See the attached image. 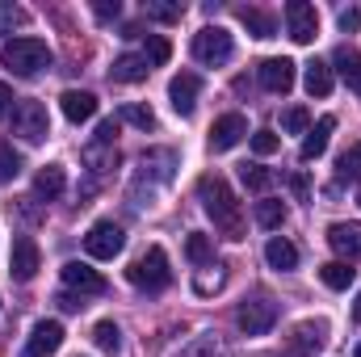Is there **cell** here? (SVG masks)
I'll list each match as a JSON object with an SVG mask.
<instances>
[{
	"label": "cell",
	"instance_id": "1",
	"mask_svg": "<svg viewBox=\"0 0 361 357\" xmlns=\"http://www.w3.org/2000/svg\"><path fill=\"white\" fill-rule=\"evenodd\" d=\"M197 198H202V210L214 219V227L227 240H244V206L231 193V185H227L223 173H206V177L197 181Z\"/></svg>",
	"mask_w": 361,
	"mask_h": 357
},
{
	"label": "cell",
	"instance_id": "2",
	"mask_svg": "<svg viewBox=\"0 0 361 357\" xmlns=\"http://www.w3.org/2000/svg\"><path fill=\"white\" fill-rule=\"evenodd\" d=\"M0 63L13 76H38L42 68H51V47L42 38H8L0 51Z\"/></svg>",
	"mask_w": 361,
	"mask_h": 357
},
{
	"label": "cell",
	"instance_id": "3",
	"mask_svg": "<svg viewBox=\"0 0 361 357\" xmlns=\"http://www.w3.org/2000/svg\"><path fill=\"white\" fill-rule=\"evenodd\" d=\"M126 277H130V286H139V290H147V294H156V290H164L169 282H173V269H169V253L160 248V244H152L135 265L126 269Z\"/></svg>",
	"mask_w": 361,
	"mask_h": 357
},
{
	"label": "cell",
	"instance_id": "4",
	"mask_svg": "<svg viewBox=\"0 0 361 357\" xmlns=\"http://www.w3.org/2000/svg\"><path fill=\"white\" fill-rule=\"evenodd\" d=\"M231 55H235V42H231V34H227L223 25H206L202 34H193V59H197V63L219 68V63H227Z\"/></svg>",
	"mask_w": 361,
	"mask_h": 357
},
{
	"label": "cell",
	"instance_id": "5",
	"mask_svg": "<svg viewBox=\"0 0 361 357\" xmlns=\"http://www.w3.org/2000/svg\"><path fill=\"white\" fill-rule=\"evenodd\" d=\"M122 248H126V231L118 223H109V219L92 223L89 236H85V253H89L92 261H114Z\"/></svg>",
	"mask_w": 361,
	"mask_h": 357
},
{
	"label": "cell",
	"instance_id": "6",
	"mask_svg": "<svg viewBox=\"0 0 361 357\" xmlns=\"http://www.w3.org/2000/svg\"><path fill=\"white\" fill-rule=\"evenodd\" d=\"M13 135H21L25 143H42L51 135V118H47V105L42 101H21L13 109Z\"/></svg>",
	"mask_w": 361,
	"mask_h": 357
},
{
	"label": "cell",
	"instance_id": "7",
	"mask_svg": "<svg viewBox=\"0 0 361 357\" xmlns=\"http://www.w3.org/2000/svg\"><path fill=\"white\" fill-rule=\"evenodd\" d=\"M286 30H290V38H294L298 47L315 42V34H319V13H315V4L290 0V4H286Z\"/></svg>",
	"mask_w": 361,
	"mask_h": 357
},
{
	"label": "cell",
	"instance_id": "8",
	"mask_svg": "<svg viewBox=\"0 0 361 357\" xmlns=\"http://www.w3.org/2000/svg\"><path fill=\"white\" fill-rule=\"evenodd\" d=\"M235 324H240V332H248V337H265L273 324H277V303H273V298H252V303H244V307L235 311Z\"/></svg>",
	"mask_w": 361,
	"mask_h": 357
},
{
	"label": "cell",
	"instance_id": "9",
	"mask_svg": "<svg viewBox=\"0 0 361 357\" xmlns=\"http://www.w3.org/2000/svg\"><path fill=\"white\" fill-rule=\"evenodd\" d=\"M38 265H42L38 244H34L30 236H17V240H13V253H8V273H13V282H34Z\"/></svg>",
	"mask_w": 361,
	"mask_h": 357
},
{
	"label": "cell",
	"instance_id": "10",
	"mask_svg": "<svg viewBox=\"0 0 361 357\" xmlns=\"http://www.w3.org/2000/svg\"><path fill=\"white\" fill-rule=\"evenodd\" d=\"M63 349V324L59 320H38L34 332H30V345H25V357H51Z\"/></svg>",
	"mask_w": 361,
	"mask_h": 357
},
{
	"label": "cell",
	"instance_id": "11",
	"mask_svg": "<svg viewBox=\"0 0 361 357\" xmlns=\"http://www.w3.org/2000/svg\"><path fill=\"white\" fill-rule=\"evenodd\" d=\"M63 286L76 290V294H105V290H109V282H105L92 265H85V261H68V265H63Z\"/></svg>",
	"mask_w": 361,
	"mask_h": 357
},
{
	"label": "cell",
	"instance_id": "12",
	"mask_svg": "<svg viewBox=\"0 0 361 357\" xmlns=\"http://www.w3.org/2000/svg\"><path fill=\"white\" fill-rule=\"evenodd\" d=\"M248 135V122L244 114H223L214 126H210V152H231L240 139Z\"/></svg>",
	"mask_w": 361,
	"mask_h": 357
},
{
	"label": "cell",
	"instance_id": "13",
	"mask_svg": "<svg viewBox=\"0 0 361 357\" xmlns=\"http://www.w3.org/2000/svg\"><path fill=\"white\" fill-rule=\"evenodd\" d=\"M294 76H298V68H294V59H286V55L261 63V85L269 92H281V97H286V92L294 89Z\"/></svg>",
	"mask_w": 361,
	"mask_h": 357
},
{
	"label": "cell",
	"instance_id": "14",
	"mask_svg": "<svg viewBox=\"0 0 361 357\" xmlns=\"http://www.w3.org/2000/svg\"><path fill=\"white\" fill-rule=\"evenodd\" d=\"M197 92H202V80H197L193 72H180V76H173L169 97H173V109H177L180 118H189V114L197 109Z\"/></svg>",
	"mask_w": 361,
	"mask_h": 357
},
{
	"label": "cell",
	"instance_id": "15",
	"mask_svg": "<svg viewBox=\"0 0 361 357\" xmlns=\"http://www.w3.org/2000/svg\"><path fill=\"white\" fill-rule=\"evenodd\" d=\"M332 131H336V118H332V114H324V118L315 122V131H307V139H302V147H298V160H302V164L319 160V156L328 152V139H332Z\"/></svg>",
	"mask_w": 361,
	"mask_h": 357
},
{
	"label": "cell",
	"instance_id": "16",
	"mask_svg": "<svg viewBox=\"0 0 361 357\" xmlns=\"http://www.w3.org/2000/svg\"><path fill=\"white\" fill-rule=\"evenodd\" d=\"M328 244L345 261H361V223H332L328 227Z\"/></svg>",
	"mask_w": 361,
	"mask_h": 357
},
{
	"label": "cell",
	"instance_id": "17",
	"mask_svg": "<svg viewBox=\"0 0 361 357\" xmlns=\"http://www.w3.org/2000/svg\"><path fill=\"white\" fill-rule=\"evenodd\" d=\"M59 109H63V118L68 122H89V118H97V97L85 89H68L63 97H59Z\"/></svg>",
	"mask_w": 361,
	"mask_h": 357
},
{
	"label": "cell",
	"instance_id": "18",
	"mask_svg": "<svg viewBox=\"0 0 361 357\" xmlns=\"http://www.w3.org/2000/svg\"><path fill=\"white\" fill-rule=\"evenodd\" d=\"M147 72H152V63H147L143 55H118L114 68H109V80H118V85H139V80H147Z\"/></svg>",
	"mask_w": 361,
	"mask_h": 357
},
{
	"label": "cell",
	"instance_id": "19",
	"mask_svg": "<svg viewBox=\"0 0 361 357\" xmlns=\"http://www.w3.org/2000/svg\"><path fill=\"white\" fill-rule=\"evenodd\" d=\"M294 345H298L302 353H319V349L328 345V324H319V320H302V324L294 328Z\"/></svg>",
	"mask_w": 361,
	"mask_h": 357
},
{
	"label": "cell",
	"instance_id": "20",
	"mask_svg": "<svg viewBox=\"0 0 361 357\" xmlns=\"http://www.w3.org/2000/svg\"><path fill=\"white\" fill-rule=\"evenodd\" d=\"M265 261H269L277 273H290V269H298V248H294L286 236H273L269 244H265Z\"/></svg>",
	"mask_w": 361,
	"mask_h": 357
},
{
	"label": "cell",
	"instance_id": "21",
	"mask_svg": "<svg viewBox=\"0 0 361 357\" xmlns=\"http://www.w3.org/2000/svg\"><path fill=\"white\" fill-rule=\"evenodd\" d=\"M63 189H68V177H63V169H59V164L38 169V177H34V193H38L42 202H55Z\"/></svg>",
	"mask_w": 361,
	"mask_h": 357
},
{
	"label": "cell",
	"instance_id": "22",
	"mask_svg": "<svg viewBox=\"0 0 361 357\" xmlns=\"http://www.w3.org/2000/svg\"><path fill=\"white\" fill-rule=\"evenodd\" d=\"M332 63H336V72H341V80L349 85V89L361 97V55L357 51H349V47H341L336 55H332Z\"/></svg>",
	"mask_w": 361,
	"mask_h": 357
},
{
	"label": "cell",
	"instance_id": "23",
	"mask_svg": "<svg viewBox=\"0 0 361 357\" xmlns=\"http://www.w3.org/2000/svg\"><path fill=\"white\" fill-rule=\"evenodd\" d=\"M302 80H307V92H311V97H328V92H332V68L319 63V59H311Z\"/></svg>",
	"mask_w": 361,
	"mask_h": 357
},
{
	"label": "cell",
	"instance_id": "24",
	"mask_svg": "<svg viewBox=\"0 0 361 357\" xmlns=\"http://www.w3.org/2000/svg\"><path fill=\"white\" fill-rule=\"evenodd\" d=\"M353 273H357V269H349V261H328V265H319V282H324L328 290H349Z\"/></svg>",
	"mask_w": 361,
	"mask_h": 357
},
{
	"label": "cell",
	"instance_id": "25",
	"mask_svg": "<svg viewBox=\"0 0 361 357\" xmlns=\"http://www.w3.org/2000/svg\"><path fill=\"white\" fill-rule=\"evenodd\" d=\"M240 21L248 25L252 38H273L277 34V21H273L269 13H261V8H240Z\"/></svg>",
	"mask_w": 361,
	"mask_h": 357
},
{
	"label": "cell",
	"instance_id": "26",
	"mask_svg": "<svg viewBox=\"0 0 361 357\" xmlns=\"http://www.w3.org/2000/svg\"><path fill=\"white\" fill-rule=\"evenodd\" d=\"M118 122H130V126H139V131H152V126H156V114H152V105H143V101H126V105L118 109Z\"/></svg>",
	"mask_w": 361,
	"mask_h": 357
},
{
	"label": "cell",
	"instance_id": "27",
	"mask_svg": "<svg viewBox=\"0 0 361 357\" xmlns=\"http://www.w3.org/2000/svg\"><path fill=\"white\" fill-rule=\"evenodd\" d=\"M185 257H189L193 265H210V261H214V244H210V236L189 231V236H185Z\"/></svg>",
	"mask_w": 361,
	"mask_h": 357
},
{
	"label": "cell",
	"instance_id": "28",
	"mask_svg": "<svg viewBox=\"0 0 361 357\" xmlns=\"http://www.w3.org/2000/svg\"><path fill=\"white\" fill-rule=\"evenodd\" d=\"M252 214H257V223H261V227H265V231H277V227H281V223H286V206H281V202H277V198H261V202H257V210H252Z\"/></svg>",
	"mask_w": 361,
	"mask_h": 357
},
{
	"label": "cell",
	"instance_id": "29",
	"mask_svg": "<svg viewBox=\"0 0 361 357\" xmlns=\"http://www.w3.org/2000/svg\"><path fill=\"white\" fill-rule=\"evenodd\" d=\"M85 160H89V169L101 177V173H109L114 164H118V152L109 147V143H89L85 147Z\"/></svg>",
	"mask_w": 361,
	"mask_h": 357
},
{
	"label": "cell",
	"instance_id": "30",
	"mask_svg": "<svg viewBox=\"0 0 361 357\" xmlns=\"http://www.w3.org/2000/svg\"><path fill=\"white\" fill-rule=\"evenodd\" d=\"M336 181H361V143H349V152L336 160Z\"/></svg>",
	"mask_w": 361,
	"mask_h": 357
},
{
	"label": "cell",
	"instance_id": "31",
	"mask_svg": "<svg viewBox=\"0 0 361 357\" xmlns=\"http://www.w3.org/2000/svg\"><path fill=\"white\" fill-rule=\"evenodd\" d=\"M143 59H147L152 68H164V63L173 59V47H169V38H164V34H147V51H143Z\"/></svg>",
	"mask_w": 361,
	"mask_h": 357
},
{
	"label": "cell",
	"instance_id": "32",
	"mask_svg": "<svg viewBox=\"0 0 361 357\" xmlns=\"http://www.w3.org/2000/svg\"><path fill=\"white\" fill-rule=\"evenodd\" d=\"M281 131H286V135H307V131H311V114H307V105H290V109L281 114Z\"/></svg>",
	"mask_w": 361,
	"mask_h": 357
},
{
	"label": "cell",
	"instance_id": "33",
	"mask_svg": "<svg viewBox=\"0 0 361 357\" xmlns=\"http://www.w3.org/2000/svg\"><path fill=\"white\" fill-rule=\"evenodd\" d=\"M92 341H97L105 353H118V349H122V332H118V324H114V320H101V324L92 328Z\"/></svg>",
	"mask_w": 361,
	"mask_h": 357
},
{
	"label": "cell",
	"instance_id": "34",
	"mask_svg": "<svg viewBox=\"0 0 361 357\" xmlns=\"http://www.w3.org/2000/svg\"><path fill=\"white\" fill-rule=\"evenodd\" d=\"M240 181H244V189L265 193V189L273 185V173L269 169H261V164H244V169H240Z\"/></svg>",
	"mask_w": 361,
	"mask_h": 357
},
{
	"label": "cell",
	"instance_id": "35",
	"mask_svg": "<svg viewBox=\"0 0 361 357\" xmlns=\"http://www.w3.org/2000/svg\"><path fill=\"white\" fill-rule=\"evenodd\" d=\"M143 13H147L152 21H180L185 4H164V0H147V4H143Z\"/></svg>",
	"mask_w": 361,
	"mask_h": 357
},
{
	"label": "cell",
	"instance_id": "36",
	"mask_svg": "<svg viewBox=\"0 0 361 357\" xmlns=\"http://www.w3.org/2000/svg\"><path fill=\"white\" fill-rule=\"evenodd\" d=\"M17 173H21V156L13 152V143L0 139V181H13Z\"/></svg>",
	"mask_w": 361,
	"mask_h": 357
},
{
	"label": "cell",
	"instance_id": "37",
	"mask_svg": "<svg viewBox=\"0 0 361 357\" xmlns=\"http://www.w3.org/2000/svg\"><path fill=\"white\" fill-rule=\"evenodd\" d=\"M277 147H281L277 131H252V152H257V156H273Z\"/></svg>",
	"mask_w": 361,
	"mask_h": 357
},
{
	"label": "cell",
	"instance_id": "38",
	"mask_svg": "<svg viewBox=\"0 0 361 357\" xmlns=\"http://www.w3.org/2000/svg\"><path fill=\"white\" fill-rule=\"evenodd\" d=\"M336 21H341V30H345V34H353V30H361V8H357V4L341 8V17H336Z\"/></svg>",
	"mask_w": 361,
	"mask_h": 357
},
{
	"label": "cell",
	"instance_id": "39",
	"mask_svg": "<svg viewBox=\"0 0 361 357\" xmlns=\"http://www.w3.org/2000/svg\"><path fill=\"white\" fill-rule=\"evenodd\" d=\"M92 13H97L101 21H114V17L122 13V4H118V0H97V4H92Z\"/></svg>",
	"mask_w": 361,
	"mask_h": 357
},
{
	"label": "cell",
	"instance_id": "40",
	"mask_svg": "<svg viewBox=\"0 0 361 357\" xmlns=\"http://www.w3.org/2000/svg\"><path fill=\"white\" fill-rule=\"evenodd\" d=\"M114 135H118V118H109V122L97 126V143H109L114 147Z\"/></svg>",
	"mask_w": 361,
	"mask_h": 357
},
{
	"label": "cell",
	"instance_id": "41",
	"mask_svg": "<svg viewBox=\"0 0 361 357\" xmlns=\"http://www.w3.org/2000/svg\"><path fill=\"white\" fill-rule=\"evenodd\" d=\"M55 303H59L63 311H80V307H85V298H80V294H68V290H63V294H55Z\"/></svg>",
	"mask_w": 361,
	"mask_h": 357
},
{
	"label": "cell",
	"instance_id": "42",
	"mask_svg": "<svg viewBox=\"0 0 361 357\" xmlns=\"http://www.w3.org/2000/svg\"><path fill=\"white\" fill-rule=\"evenodd\" d=\"M13 101H17V97H13V89H8V85L0 80V118L8 114V105H13Z\"/></svg>",
	"mask_w": 361,
	"mask_h": 357
},
{
	"label": "cell",
	"instance_id": "43",
	"mask_svg": "<svg viewBox=\"0 0 361 357\" xmlns=\"http://www.w3.org/2000/svg\"><path fill=\"white\" fill-rule=\"evenodd\" d=\"M290 185H294V193H298V198H307V177H294Z\"/></svg>",
	"mask_w": 361,
	"mask_h": 357
},
{
	"label": "cell",
	"instance_id": "44",
	"mask_svg": "<svg viewBox=\"0 0 361 357\" xmlns=\"http://www.w3.org/2000/svg\"><path fill=\"white\" fill-rule=\"evenodd\" d=\"M353 320L361 324V294H357V303H353Z\"/></svg>",
	"mask_w": 361,
	"mask_h": 357
},
{
	"label": "cell",
	"instance_id": "45",
	"mask_svg": "<svg viewBox=\"0 0 361 357\" xmlns=\"http://www.w3.org/2000/svg\"><path fill=\"white\" fill-rule=\"evenodd\" d=\"M353 357H361V345H357V349H353Z\"/></svg>",
	"mask_w": 361,
	"mask_h": 357
},
{
	"label": "cell",
	"instance_id": "46",
	"mask_svg": "<svg viewBox=\"0 0 361 357\" xmlns=\"http://www.w3.org/2000/svg\"><path fill=\"white\" fill-rule=\"evenodd\" d=\"M357 202H361V193H357Z\"/></svg>",
	"mask_w": 361,
	"mask_h": 357
}]
</instances>
